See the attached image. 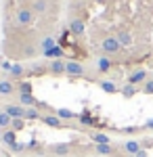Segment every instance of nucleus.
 <instances>
[{
  "label": "nucleus",
  "mask_w": 153,
  "mask_h": 157,
  "mask_svg": "<svg viewBox=\"0 0 153 157\" xmlns=\"http://www.w3.org/2000/svg\"><path fill=\"white\" fill-rule=\"evenodd\" d=\"M46 59H50V61H55V59H63L65 57V48H61L59 44L55 46V48H50V50H46V52H42Z\"/></svg>",
  "instance_id": "nucleus-16"
},
{
  "label": "nucleus",
  "mask_w": 153,
  "mask_h": 157,
  "mask_svg": "<svg viewBox=\"0 0 153 157\" xmlns=\"http://www.w3.org/2000/svg\"><path fill=\"white\" fill-rule=\"evenodd\" d=\"M69 149H71V147L67 145V143H59V145H53V147H50V153H53V155H67V153H69Z\"/></svg>",
  "instance_id": "nucleus-20"
},
{
  "label": "nucleus",
  "mask_w": 153,
  "mask_h": 157,
  "mask_svg": "<svg viewBox=\"0 0 153 157\" xmlns=\"http://www.w3.org/2000/svg\"><path fill=\"white\" fill-rule=\"evenodd\" d=\"M69 32H71V36L80 38L84 34V21L82 19H73V21L69 23Z\"/></svg>",
  "instance_id": "nucleus-15"
},
{
  "label": "nucleus",
  "mask_w": 153,
  "mask_h": 157,
  "mask_svg": "<svg viewBox=\"0 0 153 157\" xmlns=\"http://www.w3.org/2000/svg\"><path fill=\"white\" fill-rule=\"evenodd\" d=\"M124 157H134V155H124Z\"/></svg>",
  "instance_id": "nucleus-36"
},
{
  "label": "nucleus",
  "mask_w": 153,
  "mask_h": 157,
  "mask_svg": "<svg viewBox=\"0 0 153 157\" xmlns=\"http://www.w3.org/2000/svg\"><path fill=\"white\" fill-rule=\"evenodd\" d=\"M136 92H139V88H136V86H132V84H126V86H122V88H120V94H122L124 98H132Z\"/></svg>",
  "instance_id": "nucleus-21"
},
{
  "label": "nucleus",
  "mask_w": 153,
  "mask_h": 157,
  "mask_svg": "<svg viewBox=\"0 0 153 157\" xmlns=\"http://www.w3.org/2000/svg\"><path fill=\"white\" fill-rule=\"evenodd\" d=\"M65 73L69 78H84L86 75V67H84L80 61L69 59V61H65Z\"/></svg>",
  "instance_id": "nucleus-2"
},
{
  "label": "nucleus",
  "mask_w": 153,
  "mask_h": 157,
  "mask_svg": "<svg viewBox=\"0 0 153 157\" xmlns=\"http://www.w3.org/2000/svg\"><path fill=\"white\" fill-rule=\"evenodd\" d=\"M101 50H103L105 57H113V55H118L120 50H122V44L118 42L116 36H105L101 40Z\"/></svg>",
  "instance_id": "nucleus-1"
},
{
  "label": "nucleus",
  "mask_w": 153,
  "mask_h": 157,
  "mask_svg": "<svg viewBox=\"0 0 153 157\" xmlns=\"http://www.w3.org/2000/svg\"><path fill=\"white\" fill-rule=\"evenodd\" d=\"M99 88H101L103 92H107V94H118L120 92V86L116 84V82H111V80H101V82H99Z\"/></svg>",
  "instance_id": "nucleus-11"
},
{
  "label": "nucleus",
  "mask_w": 153,
  "mask_h": 157,
  "mask_svg": "<svg viewBox=\"0 0 153 157\" xmlns=\"http://www.w3.org/2000/svg\"><path fill=\"white\" fill-rule=\"evenodd\" d=\"M17 92L19 94H34V86H32V82H17Z\"/></svg>",
  "instance_id": "nucleus-22"
},
{
  "label": "nucleus",
  "mask_w": 153,
  "mask_h": 157,
  "mask_svg": "<svg viewBox=\"0 0 153 157\" xmlns=\"http://www.w3.org/2000/svg\"><path fill=\"white\" fill-rule=\"evenodd\" d=\"M15 21L21 25V27L32 25V23H34V11H32V9H19L17 15H15Z\"/></svg>",
  "instance_id": "nucleus-4"
},
{
  "label": "nucleus",
  "mask_w": 153,
  "mask_h": 157,
  "mask_svg": "<svg viewBox=\"0 0 153 157\" xmlns=\"http://www.w3.org/2000/svg\"><path fill=\"white\" fill-rule=\"evenodd\" d=\"M96 69L101 73H109L113 69V61L109 59V57H105V55H101V57L96 59Z\"/></svg>",
  "instance_id": "nucleus-9"
},
{
  "label": "nucleus",
  "mask_w": 153,
  "mask_h": 157,
  "mask_svg": "<svg viewBox=\"0 0 153 157\" xmlns=\"http://www.w3.org/2000/svg\"><path fill=\"white\" fill-rule=\"evenodd\" d=\"M0 136H2V143L9 147V149H11V147L17 143V132H15V130H11V128H9V130H4Z\"/></svg>",
  "instance_id": "nucleus-14"
},
{
  "label": "nucleus",
  "mask_w": 153,
  "mask_h": 157,
  "mask_svg": "<svg viewBox=\"0 0 153 157\" xmlns=\"http://www.w3.org/2000/svg\"><path fill=\"white\" fill-rule=\"evenodd\" d=\"M94 151L99 155H118V149L113 145H94Z\"/></svg>",
  "instance_id": "nucleus-18"
},
{
  "label": "nucleus",
  "mask_w": 153,
  "mask_h": 157,
  "mask_svg": "<svg viewBox=\"0 0 153 157\" xmlns=\"http://www.w3.org/2000/svg\"><path fill=\"white\" fill-rule=\"evenodd\" d=\"M80 124H82V126H96V120H92V117L88 115V111H84L82 115H80Z\"/></svg>",
  "instance_id": "nucleus-27"
},
{
  "label": "nucleus",
  "mask_w": 153,
  "mask_h": 157,
  "mask_svg": "<svg viewBox=\"0 0 153 157\" xmlns=\"http://www.w3.org/2000/svg\"><path fill=\"white\" fill-rule=\"evenodd\" d=\"M38 98L34 94H19V105H23V107H38Z\"/></svg>",
  "instance_id": "nucleus-17"
},
{
  "label": "nucleus",
  "mask_w": 153,
  "mask_h": 157,
  "mask_svg": "<svg viewBox=\"0 0 153 157\" xmlns=\"http://www.w3.org/2000/svg\"><path fill=\"white\" fill-rule=\"evenodd\" d=\"M134 157H149V151H147V149H141V151H139Z\"/></svg>",
  "instance_id": "nucleus-34"
},
{
  "label": "nucleus",
  "mask_w": 153,
  "mask_h": 157,
  "mask_svg": "<svg viewBox=\"0 0 153 157\" xmlns=\"http://www.w3.org/2000/svg\"><path fill=\"white\" fill-rule=\"evenodd\" d=\"M143 92H145V94H153V80H147V82L143 84Z\"/></svg>",
  "instance_id": "nucleus-30"
},
{
  "label": "nucleus",
  "mask_w": 153,
  "mask_h": 157,
  "mask_svg": "<svg viewBox=\"0 0 153 157\" xmlns=\"http://www.w3.org/2000/svg\"><path fill=\"white\" fill-rule=\"evenodd\" d=\"M55 115H57V117H61L63 121H69V120H76V117H78V115H76L71 109H65V107L55 109Z\"/></svg>",
  "instance_id": "nucleus-19"
},
{
  "label": "nucleus",
  "mask_w": 153,
  "mask_h": 157,
  "mask_svg": "<svg viewBox=\"0 0 153 157\" xmlns=\"http://www.w3.org/2000/svg\"><path fill=\"white\" fill-rule=\"evenodd\" d=\"M42 121L46 124L48 128H57V130H61V128H67V124L61 120V117H57L55 113H46V115H42Z\"/></svg>",
  "instance_id": "nucleus-6"
},
{
  "label": "nucleus",
  "mask_w": 153,
  "mask_h": 157,
  "mask_svg": "<svg viewBox=\"0 0 153 157\" xmlns=\"http://www.w3.org/2000/svg\"><path fill=\"white\" fill-rule=\"evenodd\" d=\"M48 73H53V75H63L65 73V61L63 59H55L48 63Z\"/></svg>",
  "instance_id": "nucleus-8"
},
{
  "label": "nucleus",
  "mask_w": 153,
  "mask_h": 157,
  "mask_svg": "<svg viewBox=\"0 0 153 157\" xmlns=\"http://www.w3.org/2000/svg\"><path fill=\"white\" fill-rule=\"evenodd\" d=\"M25 120H42V113L38 107H25Z\"/></svg>",
  "instance_id": "nucleus-24"
},
{
  "label": "nucleus",
  "mask_w": 153,
  "mask_h": 157,
  "mask_svg": "<svg viewBox=\"0 0 153 157\" xmlns=\"http://www.w3.org/2000/svg\"><path fill=\"white\" fill-rule=\"evenodd\" d=\"M17 90V84H13L11 80H0V94L2 97H9Z\"/></svg>",
  "instance_id": "nucleus-12"
},
{
  "label": "nucleus",
  "mask_w": 153,
  "mask_h": 157,
  "mask_svg": "<svg viewBox=\"0 0 153 157\" xmlns=\"http://www.w3.org/2000/svg\"><path fill=\"white\" fill-rule=\"evenodd\" d=\"M23 128H25V120H13V124H11V130L19 132V130H23Z\"/></svg>",
  "instance_id": "nucleus-29"
},
{
  "label": "nucleus",
  "mask_w": 153,
  "mask_h": 157,
  "mask_svg": "<svg viewBox=\"0 0 153 157\" xmlns=\"http://www.w3.org/2000/svg\"><path fill=\"white\" fill-rule=\"evenodd\" d=\"M141 140H134V138H130L126 143H122V151H124V155H136L139 151H141Z\"/></svg>",
  "instance_id": "nucleus-7"
},
{
  "label": "nucleus",
  "mask_w": 153,
  "mask_h": 157,
  "mask_svg": "<svg viewBox=\"0 0 153 157\" xmlns=\"http://www.w3.org/2000/svg\"><path fill=\"white\" fill-rule=\"evenodd\" d=\"M4 111L11 115L13 120H25V107L19 105V103H6L4 105Z\"/></svg>",
  "instance_id": "nucleus-5"
},
{
  "label": "nucleus",
  "mask_w": 153,
  "mask_h": 157,
  "mask_svg": "<svg viewBox=\"0 0 153 157\" xmlns=\"http://www.w3.org/2000/svg\"><path fill=\"white\" fill-rule=\"evenodd\" d=\"M151 80H153V73H151Z\"/></svg>",
  "instance_id": "nucleus-37"
},
{
  "label": "nucleus",
  "mask_w": 153,
  "mask_h": 157,
  "mask_svg": "<svg viewBox=\"0 0 153 157\" xmlns=\"http://www.w3.org/2000/svg\"><path fill=\"white\" fill-rule=\"evenodd\" d=\"M116 38H118L120 44H122V48H124V46H132V42H134L132 34L126 32V29H118V32H116Z\"/></svg>",
  "instance_id": "nucleus-10"
},
{
  "label": "nucleus",
  "mask_w": 153,
  "mask_h": 157,
  "mask_svg": "<svg viewBox=\"0 0 153 157\" xmlns=\"http://www.w3.org/2000/svg\"><path fill=\"white\" fill-rule=\"evenodd\" d=\"M40 46H42V52H46V50L55 48V46H57V42H55V38L46 36V38H42V42H40Z\"/></svg>",
  "instance_id": "nucleus-25"
},
{
  "label": "nucleus",
  "mask_w": 153,
  "mask_h": 157,
  "mask_svg": "<svg viewBox=\"0 0 153 157\" xmlns=\"http://www.w3.org/2000/svg\"><path fill=\"white\" fill-rule=\"evenodd\" d=\"M36 147H38L36 140H29V143H27V149H36Z\"/></svg>",
  "instance_id": "nucleus-35"
},
{
  "label": "nucleus",
  "mask_w": 153,
  "mask_h": 157,
  "mask_svg": "<svg viewBox=\"0 0 153 157\" xmlns=\"http://www.w3.org/2000/svg\"><path fill=\"white\" fill-rule=\"evenodd\" d=\"M46 9H48L46 0H34V2H32V11L34 13H44Z\"/></svg>",
  "instance_id": "nucleus-26"
},
{
  "label": "nucleus",
  "mask_w": 153,
  "mask_h": 157,
  "mask_svg": "<svg viewBox=\"0 0 153 157\" xmlns=\"http://www.w3.org/2000/svg\"><path fill=\"white\" fill-rule=\"evenodd\" d=\"M139 130H141V128H136V126H126L122 132H124V134H136Z\"/></svg>",
  "instance_id": "nucleus-32"
},
{
  "label": "nucleus",
  "mask_w": 153,
  "mask_h": 157,
  "mask_svg": "<svg viewBox=\"0 0 153 157\" xmlns=\"http://www.w3.org/2000/svg\"><path fill=\"white\" fill-rule=\"evenodd\" d=\"M145 130H153V117H149V120L145 121V126H143Z\"/></svg>",
  "instance_id": "nucleus-33"
},
{
  "label": "nucleus",
  "mask_w": 153,
  "mask_h": 157,
  "mask_svg": "<svg viewBox=\"0 0 153 157\" xmlns=\"http://www.w3.org/2000/svg\"><path fill=\"white\" fill-rule=\"evenodd\" d=\"M90 140L94 145H111V138L105 132H90Z\"/></svg>",
  "instance_id": "nucleus-13"
},
{
  "label": "nucleus",
  "mask_w": 153,
  "mask_h": 157,
  "mask_svg": "<svg viewBox=\"0 0 153 157\" xmlns=\"http://www.w3.org/2000/svg\"><path fill=\"white\" fill-rule=\"evenodd\" d=\"M25 149H27V145H23V143H15L11 147V151H15V153H23Z\"/></svg>",
  "instance_id": "nucleus-31"
},
{
  "label": "nucleus",
  "mask_w": 153,
  "mask_h": 157,
  "mask_svg": "<svg viewBox=\"0 0 153 157\" xmlns=\"http://www.w3.org/2000/svg\"><path fill=\"white\" fill-rule=\"evenodd\" d=\"M9 73H11V78H21V75L25 73V69L21 67V65H13V67H11V71H9Z\"/></svg>",
  "instance_id": "nucleus-28"
},
{
  "label": "nucleus",
  "mask_w": 153,
  "mask_h": 157,
  "mask_svg": "<svg viewBox=\"0 0 153 157\" xmlns=\"http://www.w3.org/2000/svg\"><path fill=\"white\" fill-rule=\"evenodd\" d=\"M147 78H149V73L145 67H136V69H132L128 73V84L132 86H139V84H145L147 82Z\"/></svg>",
  "instance_id": "nucleus-3"
},
{
  "label": "nucleus",
  "mask_w": 153,
  "mask_h": 157,
  "mask_svg": "<svg viewBox=\"0 0 153 157\" xmlns=\"http://www.w3.org/2000/svg\"><path fill=\"white\" fill-rule=\"evenodd\" d=\"M11 124H13V117L4 111V109H2V111H0V130H4V128L9 130V128H11Z\"/></svg>",
  "instance_id": "nucleus-23"
}]
</instances>
